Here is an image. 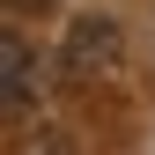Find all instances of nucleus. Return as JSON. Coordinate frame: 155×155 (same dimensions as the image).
Listing matches in <instances>:
<instances>
[{"instance_id": "obj_1", "label": "nucleus", "mask_w": 155, "mask_h": 155, "mask_svg": "<svg viewBox=\"0 0 155 155\" xmlns=\"http://www.w3.org/2000/svg\"><path fill=\"white\" fill-rule=\"evenodd\" d=\"M118 52H126V37H118L111 15H81V22L67 30V74H74V81L111 74V67H118Z\"/></svg>"}, {"instance_id": "obj_2", "label": "nucleus", "mask_w": 155, "mask_h": 155, "mask_svg": "<svg viewBox=\"0 0 155 155\" xmlns=\"http://www.w3.org/2000/svg\"><path fill=\"white\" fill-rule=\"evenodd\" d=\"M0 81H8V111H15V118H22V111H30V45H22V37H0Z\"/></svg>"}]
</instances>
